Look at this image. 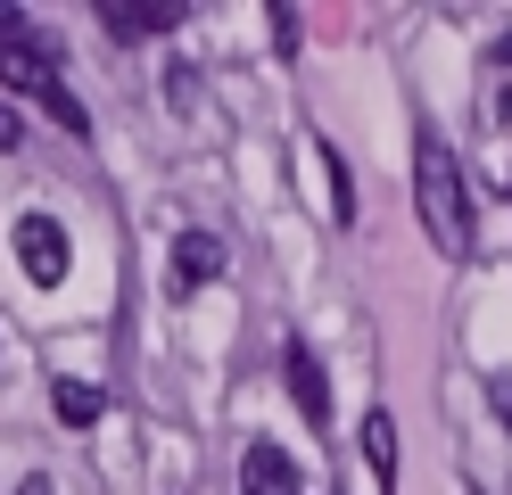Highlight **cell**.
Instances as JSON below:
<instances>
[{"instance_id":"ba28073f","label":"cell","mask_w":512,"mask_h":495,"mask_svg":"<svg viewBox=\"0 0 512 495\" xmlns=\"http://www.w3.org/2000/svg\"><path fill=\"white\" fill-rule=\"evenodd\" d=\"M50 405H58V421H67V429H91V421L108 413V396L91 388V380H58V388H50Z\"/></svg>"},{"instance_id":"8992f818","label":"cell","mask_w":512,"mask_h":495,"mask_svg":"<svg viewBox=\"0 0 512 495\" xmlns=\"http://www.w3.org/2000/svg\"><path fill=\"white\" fill-rule=\"evenodd\" d=\"M240 495H298V462L281 454L273 438H256L240 454Z\"/></svg>"},{"instance_id":"5bb4252c","label":"cell","mask_w":512,"mask_h":495,"mask_svg":"<svg viewBox=\"0 0 512 495\" xmlns=\"http://www.w3.org/2000/svg\"><path fill=\"white\" fill-rule=\"evenodd\" d=\"M25 141V124H17V108H0V149H17Z\"/></svg>"},{"instance_id":"30bf717a","label":"cell","mask_w":512,"mask_h":495,"mask_svg":"<svg viewBox=\"0 0 512 495\" xmlns=\"http://www.w3.org/2000/svg\"><path fill=\"white\" fill-rule=\"evenodd\" d=\"M314 165H323V182H331V215H339V223H356V182H347L339 149H331V141H314Z\"/></svg>"},{"instance_id":"4fadbf2b","label":"cell","mask_w":512,"mask_h":495,"mask_svg":"<svg viewBox=\"0 0 512 495\" xmlns=\"http://www.w3.org/2000/svg\"><path fill=\"white\" fill-rule=\"evenodd\" d=\"M488 124H512V83H496V91H488Z\"/></svg>"},{"instance_id":"7a4b0ae2","label":"cell","mask_w":512,"mask_h":495,"mask_svg":"<svg viewBox=\"0 0 512 495\" xmlns=\"http://www.w3.org/2000/svg\"><path fill=\"white\" fill-rule=\"evenodd\" d=\"M17 264L34 273V289H58V281H67L75 248H67V231H58V215H17Z\"/></svg>"},{"instance_id":"3957f363","label":"cell","mask_w":512,"mask_h":495,"mask_svg":"<svg viewBox=\"0 0 512 495\" xmlns=\"http://www.w3.org/2000/svg\"><path fill=\"white\" fill-rule=\"evenodd\" d=\"M0 83L9 91H34V99H58L67 83H58V58L42 42H0Z\"/></svg>"},{"instance_id":"9c48e42d","label":"cell","mask_w":512,"mask_h":495,"mask_svg":"<svg viewBox=\"0 0 512 495\" xmlns=\"http://www.w3.org/2000/svg\"><path fill=\"white\" fill-rule=\"evenodd\" d=\"M364 454H372V479H380V487H397V421L380 413V405L364 413Z\"/></svg>"},{"instance_id":"52a82bcc","label":"cell","mask_w":512,"mask_h":495,"mask_svg":"<svg viewBox=\"0 0 512 495\" xmlns=\"http://www.w3.org/2000/svg\"><path fill=\"white\" fill-rule=\"evenodd\" d=\"M215 273H223V240L215 231H174V297L207 289Z\"/></svg>"},{"instance_id":"5b68a950","label":"cell","mask_w":512,"mask_h":495,"mask_svg":"<svg viewBox=\"0 0 512 495\" xmlns=\"http://www.w3.org/2000/svg\"><path fill=\"white\" fill-rule=\"evenodd\" d=\"M281 380H290L298 413H306L314 429L331 421V380H323V363H314V347H298V339H290V355H281Z\"/></svg>"},{"instance_id":"8fae6325","label":"cell","mask_w":512,"mask_h":495,"mask_svg":"<svg viewBox=\"0 0 512 495\" xmlns=\"http://www.w3.org/2000/svg\"><path fill=\"white\" fill-rule=\"evenodd\" d=\"M273 42H281V58L298 50V9H273Z\"/></svg>"},{"instance_id":"2e32d148","label":"cell","mask_w":512,"mask_h":495,"mask_svg":"<svg viewBox=\"0 0 512 495\" xmlns=\"http://www.w3.org/2000/svg\"><path fill=\"white\" fill-rule=\"evenodd\" d=\"M496 50H504V66H512V33H504V42H496Z\"/></svg>"},{"instance_id":"9a60e30c","label":"cell","mask_w":512,"mask_h":495,"mask_svg":"<svg viewBox=\"0 0 512 495\" xmlns=\"http://www.w3.org/2000/svg\"><path fill=\"white\" fill-rule=\"evenodd\" d=\"M17 495H58V487L50 479H17Z\"/></svg>"},{"instance_id":"277c9868","label":"cell","mask_w":512,"mask_h":495,"mask_svg":"<svg viewBox=\"0 0 512 495\" xmlns=\"http://www.w3.org/2000/svg\"><path fill=\"white\" fill-rule=\"evenodd\" d=\"M100 25L116 33V42H149V33H174L182 9L174 0H100Z\"/></svg>"},{"instance_id":"6da1fadb","label":"cell","mask_w":512,"mask_h":495,"mask_svg":"<svg viewBox=\"0 0 512 495\" xmlns=\"http://www.w3.org/2000/svg\"><path fill=\"white\" fill-rule=\"evenodd\" d=\"M413 207H422L438 256H463L471 248V190H463V157L438 141V132H422V149H413Z\"/></svg>"},{"instance_id":"7c38bea8","label":"cell","mask_w":512,"mask_h":495,"mask_svg":"<svg viewBox=\"0 0 512 495\" xmlns=\"http://www.w3.org/2000/svg\"><path fill=\"white\" fill-rule=\"evenodd\" d=\"M488 405H496V413L512 421V372H488Z\"/></svg>"}]
</instances>
